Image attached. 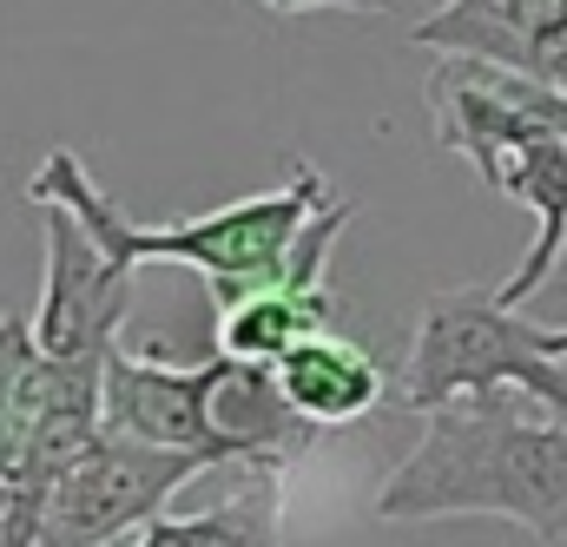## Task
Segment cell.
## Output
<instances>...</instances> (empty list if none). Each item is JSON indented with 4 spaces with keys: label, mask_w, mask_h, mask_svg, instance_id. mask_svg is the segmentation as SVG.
<instances>
[{
    "label": "cell",
    "mask_w": 567,
    "mask_h": 547,
    "mask_svg": "<svg viewBox=\"0 0 567 547\" xmlns=\"http://www.w3.org/2000/svg\"><path fill=\"white\" fill-rule=\"evenodd\" d=\"M383 522H508L567 541V415L495 390L423 415L416 448L377 488Z\"/></svg>",
    "instance_id": "obj_1"
},
{
    "label": "cell",
    "mask_w": 567,
    "mask_h": 547,
    "mask_svg": "<svg viewBox=\"0 0 567 547\" xmlns=\"http://www.w3.org/2000/svg\"><path fill=\"white\" fill-rule=\"evenodd\" d=\"M330 198H337V192L323 185V172H317L310 158H290V178H284L278 192H251V198H238V205H225V211L192 218V225H140V218H126V211L93 185V172L80 165L73 145H53L47 165H40L33 185H27V205H33V211H40V205L73 211V218L106 245V258L126 265V271H140V265H192V271L205 277L218 317L238 310L245 297L271 290V283L290 271L297 238L310 231V218H317Z\"/></svg>",
    "instance_id": "obj_2"
},
{
    "label": "cell",
    "mask_w": 567,
    "mask_h": 547,
    "mask_svg": "<svg viewBox=\"0 0 567 547\" xmlns=\"http://www.w3.org/2000/svg\"><path fill=\"white\" fill-rule=\"evenodd\" d=\"M495 390L535 396L548 415H567V357L555 350V330H535L495 290H435L403 357V410L435 415L442 403Z\"/></svg>",
    "instance_id": "obj_3"
},
{
    "label": "cell",
    "mask_w": 567,
    "mask_h": 547,
    "mask_svg": "<svg viewBox=\"0 0 567 547\" xmlns=\"http://www.w3.org/2000/svg\"><path fill=\"white\" fill-rule=\"evenodd\" d=\"M40 231H47V277H40V303H33V343L47 363L106 370V357L120 350V330L133 317L140 277L113 265L106 245L60 205H40Z\"/></svg>",
    "instance_id": "obj_4"
},
{
    "label": "cell",
    "mask_w": 567,
    "mask_h": 547,
    "mask_svg": "<svg viewBox=\"0 0 567 547\" xmlns=\"http://www.w3.org/2000/svg\"><path fill=\"white\" fill-rule=\"evenodd\" d=\"M205 468H218L212 455H185V448H145L126 435H100V448L60 482L53 508H47V528L40 547H113L126 541L133 528L165 522L158 508L198 482Z\"/></svg>",
    "instance_id": "obj_5"
},
{
    "label": "cell",
    "mask_w": 567,
    "mask_h": 547,
    "mask_svg": "<svg viewBox=\"0 0 567 547\" xmlns=\"http://www.w3.org/2000/svg\"><path fill=\"white\" fill-rule=\"evenodd\" d=\"M429 120L442 152L468 158L482 172V185H495V172L535 145V138H567V93L548 80L488 66V60H442L429 73Z\"/></svg>",
    "instance_id": "obj_6"
},
{
    "label": "cell",
    "mask_w": 567,
    "mask_h": 547,
    "mask_svg": "<svg viewBox=\"0 0 567 547\" xmlns=\"http://www.w3.org/2000/svg\"><path fill=\"white\" fill-rule=\"evenodd\" d=\"M350 218H357V198H330V205L310 218V231L297 238L290 271H284L271 290H258V297H245L238 310L218 317V357L278 370L284 357L303 350L310 337H330L337 297H330V283H323V265H330V251H337V238H343Z\"/></svg>",
    "instance_id": "obj_7"
},
{
    "label": "cell",
    "mask_w": 567,
    "mask_h": 547,
    "mask_svg": "<svg viewBox=\"0 0 567 547\" xmlns=\"http://www.w3.org/2000/svg\"><path fill=\"white\" fill-rule=\"evenodd\" d=\"M225 357L212 363H172V350H113L106 357V435H126L145 448H185L225 462L212 435V390H218Z\"/></svg>",
    "instance_id": "obj_8"
},
{
    "label": "cell",
    "mask_w": 567,
    "mask_h": 547,
    "mask_svg": "<svg viewBox=\"0 0 567 547\" xmlns=\"http://www.w3.org/2000/svg\"><path fill=\"white\" fill-rule=\"evenodd\" d=\"M410 40L442 60H488L555 86L567 47V0H442L416 20Z\"/></svg>",
    "instance_id": "obj_9"
},
{
    "label": "cell",
    "mask_w": 567,
    "mask_h": 547,
    "mask_svg": "<svg viewBox=\"0 0 567 547\" xmlns=\"http://www.w3.org/2000/svg\"><path fill=\"white\" fill-rule=\"evenodd\" d=\"M212 435H218L225 462H245V468H251V482L290 475V462L317 442V429L290 410L278 370L238 363V357H225V370H218V390H212Z\"/></svg>",
    "instance_id": "obj_10"
},
{
    "label": "cell",
    "mask_w": 567,
    "mask_h": 547,
    "mask_svg": "<svg viewBox=\"0 0 567 547\" xmlns=\"http://www.w3.org/2000/svg\"><path fill=\"white\" fill-rule=\"evenodd\" d=\"M495 192L502 198H522L535 211V245L528 258L515 265V277L495 283V297L515 310L522 297H535L548 277H561V258H567V138H535L522 145L502 172H495Z\"/></svg>",
    "instance_id": "obj_11"
},
{
    "label": "cell",
    "mask_w": 567,
    "mask_h": 547,
    "mask_svg": "<svg viewBox=\"0 0 567 547\" xmlns=\"http://www.w3.org/2000/svg\"><path fill=\"white\" fill-rule=\"evenodd\" d=\"M278 383L290 396V410L303 415L310 429H343V422H363L383 403V370L363 343L350 337H310L303 350H290L278 363Z\"/></svg>",
    "instance_id": "obj_12"
},
{
    "label": "cell",
    "mask_w": 567,
    "mask_h": 547,
    "mask_svg": "<svg viewBox=\"0 0 567 547\" xmlns=\"http://www.w3.org/2000/svg\"><path fill=\"white\" fill-rule=\"evenodd\" d=\"M53 410V370L33 343V317L27 310H7L0 317V488L13 482L33 429Z\"/></svg>",
    "instance_id": "obj_13"
},
{
    "label": "cell",
    "mask_w": 567,
    "mask_h": 547,
    "mask_svg": "<svg viewBox=\"0 0 567 547\" xmlns=\"http://www.w3.org/2000/svg\"><path fill=\"white\" fill-rule=\"evenodd\" d=\"M126 547H278V482H251L245 495L205 515H178V522L165 515Z\"/></svg>",
    "instance_id": "obj_14"
},
{
    "label": "cell",
    "mask_w": 567,
    "mask_h": 547,
    "mask_svg": "<svg viewBox=\"0 0 567 547\" xmlns=\"http://www.w3.org/2000/svg\"><path fill=\"white\" fill-rule=\"evenodd\" d=\"M278 13H317V7H337V13H390V0H265Z\"/></svg>",
    "instance_id": "obj_15"
},
{
    "label": "cell",
    "mask_w": 567,
    "mask_h": 547,
    "mask_svg": "<svg viewBox=\"0 0 567 547\" xmlns=\"http://www.w3.org/2000/svg\"><path fill=\"white\" fill-rule=\"evenodd\" d=\"M555 350H561V357H567V330H555Z\"/></svg>",
    "instance_id": "obj_16"
},
{
    "label": "cell",
    "mask_w": 567,
    "mask_h": 547,
    "mask_svg": "<svg viewBox=\"0 0 567 547\" xmlns=\"http://www.w3.org/2000/svg\"><path fill=\"white\" fill-rule=\"evenodd\" d=\"M561 277H567V258H561Z\"/></svg>",
    "instance_id": "obj_17"
}]
</instances>
